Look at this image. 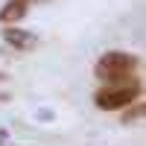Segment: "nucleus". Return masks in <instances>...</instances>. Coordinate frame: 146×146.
I'll return each instance as SVG.
<instances>
[{"mask_svg":"<svg viewBox=\"0 0 146 146\" xmlns=\"http://www.w3.org/2000/svg\"><path fill=\"white\" fill-rule=\"evenodd\" d=\"M29 3L32 0H6L3 6H0V23H18L27 18L29 12Z\"/></svg>","mask_w":146,"mask_h":146,"instance_id":"20e7f679","label":"nucleus"},{"mask_svg":"<svg viewBox=\"0 0 146 146\" xmlns=\"http://www.w3.org/2000/svg\"><path fill=\"white\" fill-rule=\"evenodd\" d=\"M3 79H9V76H6V73H3V70H0V82H3Z\"/></svg>","mask_w":146,"mask_h":146,"instance_id":"1a4fd4ad","label":"nucleus"},{"mask_svg":"<svg viewBox=\"0 0 146 146\" xmlns=\"http://www.w3.org/2000/svg\"><path fill=\"white\" fill-rule=\"evenodd\" d=\"M140 82L137 79H120V82H105V88H100L94 94V105L100 111H120V108H129L131 102L140 96Z\"/></svg>","mask_w":146,"mask_h":146,"instance_id":"f257e3e1","label":"nucleus"},{"mask_svg":"<svg viewBox=\"0 0 146 146\" xmlns=\"http://www.w3.org/2000/svg\"><path fill=\"white\" fill-rule=\"evenodd\" d=\"M6 137H9V135H6V131H0V146H3V143H6Z\"/></svg>","mask_w":146,"mask_h":146,"instance_id":"6e6552de","label":"nucleus"},{"mask_svg":"<svg viewBox=\"0 0 146 146\" xmlns=\"http://www.w3.org/2000/svg\"><path fill=\"white\" fill-rule=\"evenodd\" d=\"M38 120H53V111H47V108H44V111H38Z\"/></svg>","mask_w":146,"mask_h":146,"instance_id":"423d86ee","label":"nucleus"},{"mask_svg":"<svg viewBox=\"0 0 146 146\" xmlns=\"http://www.w3.org/2000/svg\"><path fill=\"white\" fill-rule=\"evenodd\" d=\"M140 117H143V102H137V100H135V108L123 114V126H131V123H137Z\"/></svg>","mask_w":146,"mask_h":146,"instance_id":"39448f33","label":"nucleus"},{"mask_svg":"<svg viewBox=\"0 0 146 146\" xmlns=\"http://www.w3.org/2000/svg\"><path fill=\"white\" fill-rule=\"evenodd\" d=\"M137 56L135 53H126V50H108L96 58L94 64V76L102 79V82H120V79H129L137 67Z\"/></svg>","mask_w":146,"mask_h":146,"instance_id":"f03ea898","label":"nucleus"},{"mask_svg":"<svg viewBox=\"0 0 146 146\" xmlns=\"http://www.w3.org/2000/svg\"><path fill=\"white\" fill-rule=\"evenodd\" d=\"M9 100H12V96H9V94H3V91H0V102H9Z\"/></svg>","mask_w":146,"mask_h":146,"instance_id":"0eeeda50","label":"nucleus"},{"mask_svg":"<svg viewBox=\"0 0 146 146\" xmlns=\"http://www.w3.org/2000/svg\"><path fill=\"white\" fill-rule=\"evenodd\" d=\"M0 38H3L12 50H29V47H35V32L29 29H18L15 23H3V29H0Z\"/></svg>","mask_w":146,"mask_h":146,"instance_id":"7ed1b4c3","label":"nucleus"}]
</instances>
